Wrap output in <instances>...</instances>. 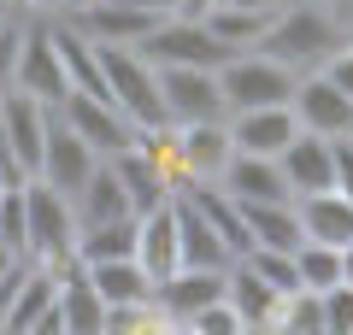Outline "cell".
<instances>
[{
  "instance_id": "f546056e",
  "label": "cell",
  "mask_w": 353,
  "mask_h": 335,
  "mask_svg": "<svg viewBox=\"0 0 353 335\" xmlns=\"http://www.w3.org/2000/svg\"><path fill=\"white\" fill-rule=\"evenodd\" d=\"M318 312H324V335H353V283L318 288Z\"/></svg>"
},
{
  "instance_id": "ba28073f",
  "label": "cell",
  "mask_w": 353,
  "mask_h": 335,
  "mask_svg": "<svg viewBox=\"0 0 353 335\" xmlns=\"http://www.w3.org/2000/svg\"><path fill=\"white\" fill-rule=\"evenodd\" d=\"M53 118H59L65 130H77V136H83L94 153H101V159H112V153H118V148H130V136H136V130L118 118L112 100L83 94V88H65V94L53 100Z\"/></svg>"
},
{
  "instance_id": "7c38bea8",
  "label": "cell",
  "mask_w": 353,
  "mask_h": 335,
  "mask_svg": "<svg viewBox=\"0 0 353 335\" xmlns=\"http://www.w3.org/2000/svg\"><path fill=\"white\" fill-rule=\"evenodd\" d=\"M65 18H71L88 41H118V48H136L159 12H153V6H136V0H83V6H71Z\"/></svg>"
},
{
  "instance_id": "1f68e13d",
  "label": "cell",
  "mask_w": 353,
  "mask_h": 335,
  "mask_svg": "<svg viewBox=\"0 0 353 335\" xmlns=\"http://www.w3.org/2000/svg\"><path fill=\"white\" fill-rule=\"evenodd\" d=\"M18 30H24V12H12L0 24V94L12 88V59H18Z\"/></svg>"
},
{
  "instance_id": "7402d4cb",
  "label": "cell",
  "mask_w": 353,
  "mask_h": 335,
  "mask_svg": "<svg viewBox=\"0 0 353 335\" xmlns=\"http://www.w3.org/2000/svg\"><path fill=\"white\" fill-rule=\"evenodd\" d=\"M101 318H106V300L88 288L83 265L71 259V265L59 271V323H65V335H106Z\"/></svg>"
},
{
  "instance_id": "f35d334b",
  "label": "cell",
  "mask_w": 353,
  "mask_h": 335,
  "mask_svg": "<svg viewBox=\"0 0 353 335\" xmlns=\"http://www.w3.org/2000/svg\"><path fill=\"white\" fill-rule=\"evenodd\" d=\"M18 12V6H6V0H0V24H6V18H12Z\"/></svg>"
},
{
  "instance_id": "30bf717a",
  "label": "cell",
  "mask_w": 353,
  "mask_h": 335,
  "mask_svg": "<svg viewBox=\"0 0 353 335\" xmlns=\"http://www.w3.org/2000/svg\"><path fill=\"white\" fill-rule=\"evenodd\" d=\"M12 88L48 100V106L65 94V65H59V48H53V36H48V18H24V30H18Z\"/></svg>"
},
{
  "instance_id": "277c9868",
  "label": "cell",
  "mask_w": 353,
  "mask_h": 335,
  "mask_svg": "<svg viewBox=\"0 0 353 335\" xmlns=\"http://www.w3.org/2000/svg\"><path fill=\"white\" fill-rule=\"evenodd\" d=\"M136 53L148 65H201V71H218L230 59V48L206 30V18L194 12H159L148 24V36L136 41Z\"/></svg>"
},
{
  "instance_id": "4dcf8cb0",
  "label": "cell",
  "mask_w": 353,
  "mask_h": 335,
  "mask_svg": "<svg viewBox=\"0 0 353 335\" xmlns=\"http://www.w3.org/2000/svg\"><path fill=\"white\" fill-rule=\"evenodd\" d=\"M183 329H194V335H248V329H241V318H236V306H230L224 294H218V300H206V306L194 312V318L183 323Z\"/></svg>"
},
{
  "instance_id": "7a4b0ae2",
  "label": "cell",
  "mask_w": 353,
  "mask_h": 335,
  "mask_svg": "<svg viewBox=\"0 0 353 335\" xmlns=\"http://www.w3.org/2000/svg\"><path fill=\"white\" fill-rule=\"evenodd\" d=\"M94 53H101L106 100L118 106V118H124L130 130H159V124H171V118H165V100H159V71H153L136 48L94 41Z\"/></svg>"
},
{
  "instance_id": "83f0119b",
  "label": "cell",
  "mask_w": 353,
  "mask_h": 335,
  "mask_svg": "<svg viewBox=\"0 0 353 335\" xmlns=\"http://www.w3.org/2000/svg\"><path fill=\"white\" fill-rule=\"evenodd\" d=\"M294 271H301V288H330V283H341V247L301 241V247H294Z\"/></svg>"
},
{
  "instance_id": "603a6c76",
  "label": "cell",
  "mask_w": 353,
  "mask_h": 335,
  "mask_svg": "<svg viewBox=\"0 0 353 335\" xmlns=\"http://www.w3.org/2000/svg\"><path fill=\"white\" fill-rule=\"evenodd\" d=\"M71 206H77V223L136 218V212H130V200H124V183H118V171H112V159H101L94 171H88V183L71 194Z\"/></svg>"
},
{
  "instance_id": "cb8c5ba5",
  "label": "cell",
  "mask_w": 353,
  "mask_h": 335,
  "mask_svg": "<svg viewBox=\"0 0 353 335\" xmlns=\"http://www.w3.org/2000/svg\"><path fill=\"white\" fill-rule=\"evenodd\" d=\"M94 259H136V218L77 223V265H94Z\"/></svg>"
},
{
  "instance_id": "d590c367",
  "label": "cell",
  "mask_w": 353,
  "mask_h": 335,
  "mask_svg": "<svg viewBox=\"0 0 353 335\" xmlns=\"http://www.w3.org/2000/svg\"><path fill=\"white\" fill-rule=\"evenodd\" d=\"M212 6H241V12H259V18H277L289 0H212Z\"/></svg>"
},
{
  "instance_id": "ac0fdd59",
  "label": "cell",
  "mask_w": 353,
  "mask_h": 335,
  "mask_svg": "<svg viewBox=\"0 0 353 335\" xmlns=\"http://www.w3.org/2000/svg\"><path fill=\"white\" fill-rule=\"evenodd\" d=\"M136 265L148 271V283L159 288L165 276L183 265V253H176V218H171V200H159V206H148L136 218Z\"/></svg>"
},
{
  "instance_id": "d6986e66",
  "label": "cell",
  "mask_w": 353,
  "mask_h": 335,
  "mask_svg": "<svg viewBox=\"0 0 353 335\" xmlns=\"http://www.w3.org/2000/svg\"><path fill=\"white\" fill-rule=\"evenodd\" d=\"M218 188H224L230 200H294L289 183H283L277 159H265V153H230V165L218 171Z\"/></svg>"
},
{
  "instance_id": "836d02e7",
  "label": "cell",
  "mask_w": 353,
  "mask_h": 335,
  "mask_svg": "<svg viewBox=\"0 0 353 335\" xmlns=\"http://www.w3.org/2000/svg\"><path fill=\"white\" fill-rule=\"evenodd\" d=\"M71 6H83V0H18V12H24V18H65Z\"/></svg>"
},
{
  "instance_id": "8fae6325",
  "label": "cell",
  "mask_w": 353,
  "mask_h": 335,
  "mask_svg": "<svg viewBox=\"0 0 353 335\" xmlns=\"http://www.w3.org/2000/svg\"><path fill=\"white\" fill-rule=\"evenodd\" d=\"M0 118H6V153H12L18 176H36L41 165V148H48V130H53V106L36 94H18V88H6L0 94Z\"/></svg>"
},
{
  "instance_id": "9a60e30c",
  "label": "cell",
  "mask_w": 353,
  "mask_h": 335,
  "mask_svg": "<svg viewBox=\"0 0 353 335\" xmlns=\"http://www.w3.org/2000/svg\"><path fill=\"white\" fill-rule=\"evenodd\" d=\"M101 165V153L88 148L77 130H65L59 118H53V130H48V148H41V165H36V176L48 188H59V194H77V188L88 183V171Z\"/></svg>"
},
{
  "instance_id": "5b68a950",
  "label": "cell",
  "mask_w": 353,
  "mask_h": 335,
  "mask_svg": "<svg viewBox=\"0 0 353 335\" xmlns=\"http://www.w3.org/2000/svg\"><path fill=\"white\" fill-rule=\"evenodd\" d=\"M218 88H224V112H248V106H289L294 71L277 65L259 48H236L218 65Z\"/></svg>"
},
{
  "instance_id": "4fadbf2b",
  "label": "cell",
  "mask_w": 353,
  "mask_h": 335,
  "mask_svg": "<svg viewBox=\"0 0 353 335\" xmlns=\"http://www.w3.org/2000/svg\"><path fill=\"white\" fill-rule=\"evenodd\" d=\"M294 112L289 106H248V112H224V136H230V153H265L277 159L294 136Z\"/></svg>"
},
{
  "instance_id": "e0dca14e",
  "label": "cell",
  "mask_w": 353,
  "mask_h": 335,
  "mask_svg": "<svg viewBox=\"0 0 353 335\" xmlns=\"http://www.w3.org/2000/svg\"><path fill=\"white\" fill-rule=\"evenodd\" d=\"M294 218H301V241H324V247H353V200L336 188L318 194H294Z\"/></svg>"
},
{
  "instance_id": "d4e9b609",
  "label": "cell",
  "mask_w": 353,
  "mask_h": 335,
  "mask_svg": "<svg viewBox=\"0 0 353 335\" xmlns=\"http://www.w3.org/2000/svg\"><path fill=\"white\" fill-rule=\"evenodd\" d=\"M83 276H88V288L112 306V300H141V294H153V283H148V271H141L136 259H94V265H83Z\"/></svg>"
},
{
  "instance_id": "f1b7e54d",
  "label": "cell",
  "mask_w": 353,
  "mask_h": 335,
  "mask_svg": "<svg viewBox=\"0 0 353 335\" xmlns=\"http://www.w3.org/2000/svg\"><path fill=\"white\" fill-rule=\"evenodd\" d=\"M241 265H248V271L259 276L265 288H277V294L301 288V271H294V253H277V247H248V253H241Z\"/></svg>"
},
{
  "instance_id": "d6a6232c",
  "label": "cell",
  "mask_w": 353,
  "mask_h": 335,
  "mask_svg": "<svg viewBox=\"0 0 353 335\" xmlns=\"http://www.w3.org/2000/svg\"><path fill=\"white\" fill-rule=\"evenodd\" d=\"M318 71H324V77H330V83H336V88H341V94H347V100H353V41H341V48H336V53H330V59H324V65H318Z\"/></svg>"
},
{
  "instance_id": "52a82bcc",
  "label": "cell",
  "mask_w": 353,
  "mask_h": 335,
  "mask_svg": "<svg viewBox=\"0 0 353 335\" xmlns=\"http://www.w3.org/2000/svg\"><path fill=\"white\" fill-rule=\"evenodd\" d=\"M159 71V100L171 124H206V118H224V88L218 71L201 65H153Z\"/></svg>"
},
{
  "instance_id": "8992f818",
  "label": "cell",
  "mask_w": 353,
  "mask_h": 335,
  "mask_svg": "<svg viewBox=\"0 0 353 335\" xmlns=\"http://www.w3.org/2000/svg\"><path fill=\"white\" fill-rule=\"evenodd\" d=\"M59 271L65 265H36V259L24 265L0 335H65V323H59Z\"/></svg>"
},
{
  "instance_id": "8d00e7d4",
  "label": "cell",
  "mask_w": 353,
  "mask_h": 335,
  "mask_svg": "<svg viewBox=\"0 0 353 335\" xmlns=\"http://www.w3.org/2000/svg\"><path fill=\"white\" fill-rule=\"evenodd\" d=\"M341 283H353V247H341Z\"/></svg>"
},
{
  "instance_id": "5bb4252c",
  "label": "cell",
  "mask_w": 353,
  "mask_h": 335,
  "mask_svg": "<svg viewBox=\"0 0 353 335\" xmlns=\"http://www.w3.org/2000/svg\"><path fill=\"white\" fill-rule=\"evenodd\" d=\"M277 171L289 183V194H318V188L336 183V141L312 136V130H294L289 148L277 153Z\"/></svg>"
},
{
  "instance_id": "484cf974",
  "label": "cell",
  "mask_w": 353,
  "mask_h": 335,
  "mask_svg": "<svg viewBox=\"0 0 353 335\" xmlns=\"http://www.w3.org/2000/svg\"><path fill=\"white\" fill-rule=\"evenodd\" d=\"M206 30H212L218 41H224L230 53L236 48H253V41L265 36V24H271V18H259V12H241V6H206Z\"/></svg>"
},
{
  "instance_id": "ab89813d",
  "label": "cell",
  "mask_w": 353,
  "mask_h": 335,
  "mask_svg": "<svg viewBox=\"0 0 353 335\" xmlns=\"http://www.w3.org/2000/svg\"><path fill=\"white\" fill-rule=\"evenodd\" d=\"M318 6H336V12H341V6H347V0H318Z\"/></svg>"
},
{
  "instance_id": "6da1fadb",
  "label": "cell",
  "mask_w": 353,
  "mask_h": 335,
  "mask_svg": "<svg viewBox=\"0 0 353 335\" xmlns=\"http://www.w3.org/2000/svg\"><path fill=\"white\" fill-rule=\"evenodd\" d=\"M341 41H347V30H341V12H336V6H318V0H289V6L265 24V36L253 41V48L271 53L277 65H289V71L301 77V71H318V65H324Z\"/></svg>"
},
{
  "instance_id": "b9f144b4",
  "label": "cell",
  "mask_w": 353,
  "mask_h": 335,
  "mask_svg": "<svg viewBox=\"0 0 353 335\" xmlns=\"http://www.w3.org/2000/svg\"><path fill=\"white\" fill-rule=\"evenodd\" d=\"M6 6H18V0H6Z\"/></svg>"
},
{
  "instance_id": "3957f363",
  "label": "cell",
  "mask_w": 353,
  "mask_h": 335,
  "mask_svg": "<svg viewBox=\"0 0 353 335\" xmlns=\"http://www.w3.org/2000/svg\"><path fill=\"white\" fill-rule=\"evenodd\" d=\"M24 259H36V265L77 259V206H71V194L48 188L41 176L24 183Z\"/></svg>"
},
{
  "instance_id": "e575fe53",
  "label": "cell",
  "mask_w": 353,
  "mask_h": 335,
  "mask_svg": "<svg viewBox=\"0 0 353 335\" xmlns=\"http://www.w3.org/2000/svg\"><path fill=\"white\" fill-rule=\"evenodd\" d=\"M330 188L353 200V148H347V141H336V183H330Z\"/></svg>"
},
{
  "instance_id": "2e32d148",
  "label": "cell",
  "mask_w": 353,
  "mask_h": 335,
  "mask_svg": "<svg viewBox=\"0 0 353 335\" xmlns=\"http://www.w3.org/2000/svg\"><path fill=\"white\" fill-rule=\"evenodd\" d=\"M171 218H176V253H183V265H206V271H224V265L236 259V253L224 247V236L212 230V218L194 206L189 188H176V194H171Z\"/></svg>"
},
{
  "instance_id": "44dd1931",
  "label": "cell",
  "mask_w": 353,
  "mask_h": 335,
  "mask_svg": "<svg viewBox=\"0 0 353 335\" xmlns=\"http://www.w3.org/2000/svg\"><path fill=\"white\" fill-rule=\"evenodd\" d=\"M112 171H118V183H124V200H130V212H148V206H159V200H171V183H165V171L153 165V153H141L136 141L130 148H118L112 153Z\"/></svg>"
},
{
  "instance_id": "74e56055",
  "label": "cell",
  "mask_w": 353,
  "mask_h": 335,
  "mask_svg": "<svg viewBox=\"0 0 353 335\" xmlns=\"http://www.w3.org/2000/svg\"><path fill=\"white\" fill-rule=\"evenodd\" d=\"M341 30H347V41H353V0L341 6Z\"/></svg>"
},
{
  "instance_id": "60d3db41",
  "label": "cell",
  "mask_w": 353,
  "mask_h": 335,
  "mask_svg": "<svg viewBox=\"0 0 353 335\" xmlns=\"http://www.w3.org/2000/svg\"><path fill=\"white\" fill-rule=\"evenodd\" d=\"M341 141H347V148H353V136H341Z\"/></svg>"
},
{
  "instance_id": "ffe728a7",
  "label": "cell",
  "mask_w": 353,
  "mask_h": 335,
  "mask_svg": "<svg viewBox=\"0 0 353 335\" xmlns=\"http://www.w3.org/2000/svg\"><path fill=\"white\" fill-rule=\"evenodd\" d=\"M236 212H241V230H248V247H277V253L301 247L294 200H241Z\"/></svg>"
},
{
  "instance_id": "9c48e42d",
  "label": "cell",
  "mask_w": 353,
  "mask_h": 335,
  "mask_svg": "<svg viewBox=\"0 0 353 335\" xmlns=\"http://www.w3.org/2000/svg\"><path fill=\"white\" fill-rule=\"evenodd\" d=\"M289 112H294V124L312 130V136H330V141L353 136V100L341 94V88L330 83L324 71H301V77H294V88H289Z\"/></svg>"
},
{
  "instance_id": "4316f807",
  "label": "cell",
  "mask_w": 353,
  "mask_h": 335,
  "mask_svg": "<svg viewBox=\"0 0 353 335\" xmlns=\"http://www.w3.org/2000/svg\"><path fill=\"white\" fill-rule=\"evenodd\" d=\"M101 329H106V335H148V329H171V323H165L159 300L141 294V300H112L106 318H101Z\"/></svg>"
}]
</instances>
